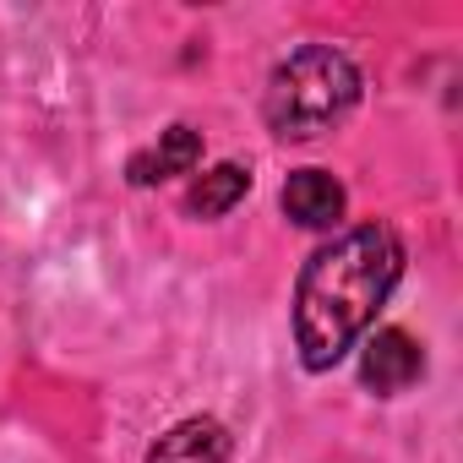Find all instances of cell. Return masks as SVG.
Segmentation results:
<instances>
[{
  "label": "cell",
  "instance_id": "obj_1",
  "mask_svg": "<svg viewBox=\"0 0 463 463\" xmlns=\"http://www.w3.org/2000/svg\"><path fill=\"white\" fill-rule=\"evenodd\" d=\"M409 251L392 223H354L317 246L295 279V349L311 376L333 371L403 284Z\"/></svg>",
  "mask_w": 463,
  "mask_h": 463
},
{
  "label": "cell",
  "instance_id": "obj_2",
  "mask_svg": "<svg viewBox=\"0 0 463 463\" xmlns=\"http://www.w3.org/2000/svg\"><path fill=\"white\" fill-rule=\"evenodd\" d=\"M365 99V71L333 50V44H300L289 50L268 88H262V120L279 142H317L338 131Z\"/></svg>",
  "mask_w": 463,
  "mask_h": 463
},
{
  "label": "cell",
  "instance_id": "obj_3",
  "mask_svg": "<svg viewBox=\"0 0 463 463\" xmlns=\"http://www.w3.org/2000/svg\"><path fill=\"white\" fill-rule=\"evenodd\" d=\"M425 376V344L409 338L403 327H382L360 349V387L376 398H398Z\"/></svg>",
  "mask_w": 463,
  "mask_h": 463
},
{
  "label": "cell",
  "instance_id": "obj_4",
  "mask_svg": "<svg viewBox=\"0 0 463 463\" xmlns=\"http://www.w3.org/2000/svg\"><path fill=\"white\" fill-rule=\"evenodd\" d=\"M279 207L295 229H311V235H327V229L344 223L349 213V191L333 169H289L284 191H279Z\"/></svg>",
  "mask_w": 463,
  "mask_h": 463
},
{
  "label": "cell",
  "instance_id": "obj_5",
  "mask_svg": "<svg viewBox=\"0 0 463 463\" xmlns=\"http://www.w3.org/2000/svg\"><path fill=\"white\" fill-rule=\"evenodd\" d=\"M196 164H202V131L169 126V131H158V142H147L126 158V180L137 191H147V185H164L175 175H196Z\"/></svg>",
  "mask_w": 463,
  "mask_h": 463
},
{
  "label": "cell",
  "instance_id": "obj_6",
  "mask_svg": "<svg viewBox=\"0 0 463 463\" xmlns=\"http://www.w3.org/2000/svg\"><path fill=\"white\" fill-rule=\"evenodd\" d=\"M229 452H235V436L223 420L185 414L147 447V463H229Z\"/></svg>",
  "mask_w": 463,
  "mask_h": 463
},
{
  "label": "cell",
  "instance_id": "obj_7",
  "mask_svg": "<svg viewBox=\"0 0 463 463\" xmlns=\"http://www.w3.org/2000/svg\"><path fill=\"white\" fill-rule=\"evenodd\" d=\"M246 191H251V169L235 164V158H223V164H213V169H202V175L191 180L185 213L202 218V223H213V218H223V213H235V207L246 202Z\"/></svg>",
  "mask_w": 463,
  "mask_h": 463
}]
</instances>
